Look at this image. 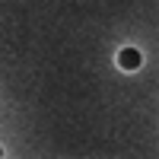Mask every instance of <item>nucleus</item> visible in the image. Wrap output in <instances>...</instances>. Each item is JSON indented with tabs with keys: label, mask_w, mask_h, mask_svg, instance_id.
<instances>
[{
	"label": "nucleus",
	"mask_w": 159,
	"mask_h": 159,
	"mask_svg": "<svg viewBox=\"0 0 159 159\" xmlns=\"http://www.w3.org/2000/svg\"><path fill=\"white\" fill-rule=\"evenodd\" d=\"M0 156H3V150H0Z\"/></svg>",
	"instance_id": "2"
},
{
	"label": "nucleus",
	"mask_w": 159,
	"mask_h": 159,
	"mask_svg": "<svg viewBox=\"0 0 159 159\" xmlns=\"http://www.w3.org/2000/svg\"><path fill=\"white\" fill-rule=\"evenodd\" d=\"M118 64H121L124 70H137V67H140V51H134V48H124L121 54H118Z\"/></svg>",
	"instance_id": "1"
}]
</instances>
